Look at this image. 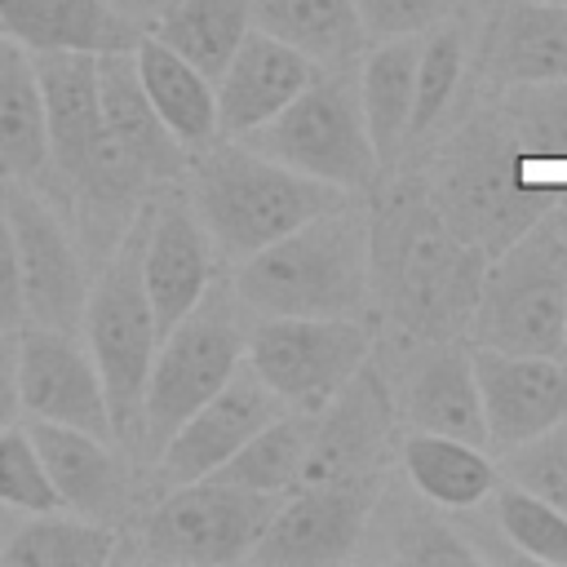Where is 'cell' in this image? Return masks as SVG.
I'll return each mask as SVG.
<instances>
[{"mask_svg": "<svg viewBox=\"0 0 567 567\" xmlns=\"http://www.w3.org/2000/svg\"><path fill=\"white\" fill-rule=\"evenodd\" d=\"M372 297L416 341H456L470 332L487 252L461 239L439 213L430 186L403 182L368 217Z\"/></svg>", "mask_w": 567, "mask_h": 567, "instance_id": "cell-1", "label": "cell"}, {"mask_svg": "<svg viewBox=\"0 0 567 567\" xmlns=\"http://www.w3.org/2000/svg\"><path fill=\"white\" fill-rule=\"evenodd\" d=\"M186 177H190L186 199L199 213L217 257L230 266L248 261L252 252L297 230L301 221L354 199L328 182H315L261 155L244 137H217L190 151Z\"/></svg>", "mask_w": 567, "mask_h": 567, "instance_id": "cell-2", "label": "cell"}, {"mask_svg": "<svg viewBox=\"0 0 567 567\" xmlns=\"http://www.w3.org/2000/svg\"><path fill=\"white\" fill-rule=\"evenodd\" d=\"M230 288L252 319H270V315L363 319L372 301L368 213L350 199L341 208L301 221L297 230L279 235L275 244L239 261Z\"/></svg>", "mask_w": 567, "mask_h": 567, "instance_id": "cell-3", "label": "cell"}, {"mask_svg": "<svg viewBox=\"0 0 567 567\" xmlns=\"http://www.w3.org/2000/svg\"><path fill=\"white\" fill-rule=\"evenodd\" d=\"M527 168L532 159L523 155L501 115L470 120L439 155L430 195L447 226L474 248H483L487 261L501 257L558 204L549 186L527 182Z\"/></svg>", "mask_w": 567, "mask_h": 567, "instance_id": "cell-4", "label": "cell"}, {"mask_svg": "<svg viewBox=\"0 0 567 567\" xmlns=\"http://www.w3.org/2000/svg\"><path fill=\"white\" fill-rule=\"evenodd\" d=\"M142 235H146V208L133 217L124 239L97 261L89 279V297H84V319H80V337L106 385L115 439L128 443L133 452H137V430H142L146 372L159 346V328H155L151 297L142 284Z\"/></svg>", "mask_w": 567, "mask_h": 567, "instance_id": "cell-5", "label": "cell"}, {"mask_svg": "<svg viewBox=\"0 0 567 567\" xmlns=\"http://www.w3.org/2000/svg\"><path fill=\"white\" fill-rule=\"evenodd\" d=\"M244 319L248 310L239 306L235 288L213 284L204 301L159 337L151 372H146L142 430H137V452L146 461H155L168 434L235 377V368L248 354Z\"/></svg>", "mask_w": 567, "mask_h": 567, "instance_id": "cell-6", "label": "cell"}, {"mask_svg": "<svg viewBox=\"0 0 567 567\" xmlns=\"http://www.w3.org/2000/svg\"><path fill=\"white\" fill-rule=\"evenodd\" d=\"M567 230L549 213L487 261L478 306L470 315L474 346L514 354H567Z\"/></svg>", "mask_w": 567, "mask_h": 567, "instance_id": "cell-7", "label": "cell"}, {"mask_svg": "<svg viewBox=\"0 0 567 567\" xmlns=\"http://www.w3.org/2000/svg\"><path fill=\"white\" fill-rule=\"evenodd\" d=\"M244 142L354 199L368 195L385 173L372 151L359 93L341 75H315L270 124H261Z\"/></svg>", "mask_w": 567, "mask_h": 567, "instance_id": "cell-8", "label": "cell"}, {"mask_svg": "<svg viewBox=\"0 0 567 567\" xmlns=\"http://www.w3.org/2000/svg\"><path fill=\"white\" fill-rule=\"evenodd\" d=\"M248 368L292 412H323L372 359V332L346 315H270L248 323Z\"/></svg>", "mask_w": 567, "mask_h": 567, "instance_id": "cell-9", "label": "cell"}, {"mask_svg": "<svg viewBox=\"0 0 567 567\" xmlns=\"http://www.w3.org/2000/svg\"><path fill=\"white\" fill-rule=\"evenodd\" d=\"M279 501L284 496L252 492L217 474L173 483L142 523L146 554L164 563H195V567L244 563L261 540L266 523L275 518Z\"/></svg>", "mask_w": 567, "mask_h": 567, "instance_id": "cell-10", "label": "cell"}, {"mask_svg": "<svg viewBox=\"0 0 567 567\" xmlns=\"http://www.w3.org/2000/svg\"><path fill=\"white\" fill-rule=\"evenodd\" d=\"M0 199L13 226L18 279H22V328H62L80 332L84 297H89V261L58 217V208L31 182H0Z\"/></svg>", "mask_w": 567, "mask_h": 567, "instance_id": "cell-11", "label": "cell"}, {"mask_svg": "<svg viewBox=\"0 0 567 567\" xmlns=\"http://www.w3.org/2000/svg\"><path fill=\"white\" fill-rule=\"evenodd\" d=\"M377 509V478L301 483L279 501L248 563L261 567H328L354 558Z\"/></svg>", "mask_w": 567, "mask_h": 567, "instance_id": "cell-12", "label": "cell"}, {"mask_svg": "<svg viewBox=\"0 0 567 567\" xmlns=\"http://www.w3.org/2000/svg\"><path fill=\"white\" fill-rule=\"evenodd\" d=\"M18 394L22 412L35 421L115 439L106 385L80 332L18 328Z\"/></svg>", "mask_w": 567, "mask_h": 567, "instance_id": "cell-13", "label": "cell"}, {"mask_svg": "<svg viewBox=\"0 0 567 567\" xmlns=\"http://www.w3.org/2000/svg\"><path fill=\"white\" fill-rule=\"evenodd\" d=\"M284 412L279 394L248 368V359L235 368V377L208 399L199 403L173 434L168 443L155 452V470L164 478V487L173 483H190V478H208L217 474L261 425H270Z\"/></svg>", "mask_w": 567, "mask_h": 567, "instance_id": "cell-14", "label": "cell"}, {"mask_svg": "<svg viewBox=\"0 0 567 567\" xmlns=\"http://www.w3.org/2000/svg\"><path fill=\"white\" fill-rule=\"evenodd\" d=\"M142 284L159 337L186 319L217 284V248L186 195H151L142 235Z\"/></svg>", "mask_w": 567, "mask_h": 567, "instance_id": "cell-15", "label": "cell"}, {"mask_svg": "<svg viewBox=\"0 0 567 567\" xmlns=\"http://www.w3.org/2000/svg\"><path fill=\"white\" fill-rule=\"evenodd\" d=\"M390 439H394V394L385 390L381 372L368 359L350 377V385L315 416L301 483L377 478V470L390 456Z\"/></svg>", "mask_w": 567, "mask_h": 567, "instance_id": "cell-16", "label": "cell"}, {"mask_svg": "<svg viewBox=\"0 0 567 567\" xmlns=\"http://www.w3.org/2000/svg\"><path fill=\"white\" fill-rule=\"evenodd\" d=\"M487 416V443L514 447L567 416V354H514L470 346Z\"/></svg>", "mask_w": 567, "mask_h": 567, "instance_id": "cell-17", "label": "cell"}, {"mask_svg": "<svg viewBox=\"0 0 567 567\" xmlns=\"http://www.w3.org/2000/svg\"><path fill=\"white\" fill-rule=\"evenodd\" d=\"M319 75V62L292 49L288 40L248 27L230 62L217 71V133L221 137H248L261 124H270L310 80Z\"/></svg>", "mask_w": 567, "mask_h": 567, "instance_id": "cell-18", "label": "cell"}, {"mask_svg": "<svg viewBox=\"0 0 567 567\" xmlns=\"http://www.w3.org/2000/svg\"><path fill=\"white\" fill-rule=\"evenodd\" d=\"M97 84H102V133L155 182L168 186L177 177H186L190 151L173 137V128L159 120V111L151 106L137 66H133V49L124 53H102L97 58Z\"/></svg>", "mask_w": 567, "mask_h": 567, "instance_id": "cell-19", "label": "cell"}, {"mask_svg": "<svg viewBox=\"0 0 567 567\" xmlns=\"http://www.w3.org/2000/svg\"><path fill=\"white\" fill-rule=\"evenodd\" d=\"M399 412L412 430L452 434V439L487 447V416H483V399L474 381V359L456 341H430V350L412 359L403 377Z\"/></svg>", "mask_w": 567, "mask_h": 567, "instance_id": "cell-20", "label": "cell"}, {"mask_svg": "<svg viewBox=\"0 0 567 567\" xmlns=\"http://www.w3.org/2000/svg\"><path fill=\"white\" fill-rule=\"evenodd\" d=\"M49 128V173L66 186L102 137L97 53H35Z\"/></svg>", "mask_w": 567, "mask_h": 567, "instance_id": "cell-21", "label": "cell"}, {"mask_svg": "<svg viewBox=\"0 0 567 567\" xmlns=\"http://www.w3.org/2000/svg\"><path fill=\"white\" fill-rule=\"evenodd\" d=\"M27 430L40 447V461L53 478V492H58L62 509L115 523V514L128 501V474H124V461L111 452V439L75 430V425L35 421V416H31Z\"/></svg>", "mask_w": 567, "mask_h": 567, "instance_id": "cell-22", "label": "cell"}, {"mask_svg": "<svg viewBox=\"0 0 567 567\" xmlns=\"http://www.w3.org/2000/svg\"><path fill=\"white\" fill-rule=\"evenodd\" d=\"M0 31L31 53H124L142 27L120 18L106 0H0Z\"/></svg>", "mask_w": 567, "mask_h": 567, "instance_id": "cell-23", "label": "cell"}, {"mask_svg": "<svg viewBox=\"0 0 567 567\" xmlns=\"http://www.w3.org/2000/svg\"><path fill=\"white\" fill-rule=\"evenodd\" d=\"M44 173H49V128H44L35 53L0 31V177L35 186Z\"/></svg>", "mask_w": 567, "mask_h": 567, "instance_id": "cell-24", "label": "cell"}, {"mask_svg": "<svg viewBox=\"0 0 567 567\" xmlns=\"http://www.w3.org/2000/svg\"><path fill=\"white\" fill-rule=\"evenodd\" d=\"M133 66H137V80H142L151 106L159 111V120L173 128V137L186 151H199L221 137L217 133V93L199 66H190L182 53H173L151 31H142V40L133 44Z\"/></svg>", "mask_w": 567, "mask_h": 567, "instance_id": "cell-25", "label": "cell"}, {"mask_svg": "<svg viewBox=\"0 0 567 567\" xmlns=\"http://www.w3.org/2000/svg\"><path fill=\"white\" fill-rule=\"evenodd\" d=\"M399 461H403L412 487L439 509H474L501 483L496 461L478 443H465L452 434L408 430L399 443Z\"/></svg>", "mask_w": 567, "mask_h": 567, "instance_id": "cell-26", "label": "cell"}, {"mask_svg": "<svg viewBox=\"0 0 567 567\" xmlns=\"http://www.w3.org/2000/svg\"><path fill=\"white\" fill-rule=\"evenodd\" d=\"M416 53L421 35H399V40H377L372 53L359 66V111L372 137V151L381 168L399 159L408 146V124H412V93H416Z\"/></svg>", "mask_w": 567, "mask_h": 567, "instance_id": "cell-27", "label": "cell"}, {"mask_svg": "<svg viewBox=\"0 0 567 567\" xmlns=\"http://www.w3.org/2000/svg\"><path fill=\"white\" fill-rule=\"evenodd\" d=\"M492 75L505 89L567 80V4L514 0L492 40Z\"/></svg>", "mask_w": 567, "mask_h": 567, "instance_id": "cell-28", "label": "cell"}, {"mask_svg": "<svg viewBox=\"0 0 567 567\" xmlns=\"http://www.w3.org/2000/svg\"><path fill=\"white\" fill-rule=\"evenodd\" d=\"M120 549L115 523L84 518L71 509L49 514H22L13 536L0 549V563L9 567H102Z\"/></svg>", "mask_w": 567, "mask_h": 567, "instance_id": "cell-29", "label": "cell"}, {"mask_svg": "<svg viewBox=\"0 0 567 567\" xmlns=\"http://www.w3.org/2000/svg\"><path fill=\"white\" fill-rule=\"evenodd\" d=\"M248 27L252 0H173L164 18L151 27V35L182 53L190 66H199L208 80H217V71L230 62Z\"/></svg>", "mask_w": 567, "mask_h": 567, "instance_id": "cell-30", "label": "cell"}, {"mask_svg": "<svg viewBox=\"0 0 567 567\" xmlns=\"http://www.w3.org/2000/svg\"><path fill=\"white\" fill-rule=\"evenodd\" d=\"M252 27L288 40L319 66H337L363 44L354 0H252Z\"/></svg>", "mask_w": 567, "mask_h": 567, "instance_id": "cell-31", "label": "cell"}, {"mask_svg": "<svg viewBox=\"0 0 567 567\" xmlns=\"http://www.w3.org/2000/svg\"><path fill=\"white\" fill-rule=\"evenodd\" d=\"M315 416L319 412H292L284 408L270 425H261L221 470L217 478L252 487V492H270V496H288L301 483V465L310 452V434H315Z\"/></svg>", "mask_w": 567, "mask_h": 567, "instance_id": "cell-32", "label": "cell"}, {"mask_svg": "<svg viewBox=\"0 0 567 567\" xmlns=\"http://www.w3.org/2000/svg\"><path fill=\"white\" fill-rule=\"evenodd\" d=\"M496 115L523 146V155L536 159H567V80L545 84H509Z\"/></svg>", "mask_w": 567, "mask_h": 567, "instance_id": "cell-33", "label": "cell"}, {"mask_svg": "<svg viewBox=\"0 0 567 567\" xmlns=\"http://www.w3.org/2000/svg\"><path fill=\"white\" fill-rule=\"evenodd\" d=\"M496 523H501V536L536 558V563H549V567H567V514L549 501H540L536 492L518 487V483H501L496 492Z\"/></svg>", "mask_w": 567, "mask_h": 567, "instance_id": "cell-34", "label": "cell"}, {"mask_svg": "<svg viewBox=\"0 0 567 567\" xmlns=\"http://www.w3.org/2000/svg\"><path fill=\"white\" fill-rule=\"evenodd\" d=\"M465 71V40L452 22H439L421 35V53H416V93H412V124H408V142H416L421 133H430L439 124V115L452 106L456 84Z\"/></svg>", "mask_w": 567, "mask_h": 567, "instance_id": "cell-35", "label": "cell"}, {"mask_svg": "<svg viewBox=\"0 0 567 567\" xmlns=\"http://www.w3.org/2000/svg\"><path fill=\"white\" fill-rule=\"evenodd\" d=\"M0 505H9L13 514H49L62 509L53 478L40 461V447L31 439L27 425H4L0 430Z\"/></svg>", "mask_w": 567, "mask_h": 567, "instance_id": "cell-36", "label": "cell"}, {"mask_svg": "<svg viewBox=\"0 0 567 567\" xmlns=\"http://www.w3.org/2000/svg\"><path fill=\"white\" fill-rule=\"evenodd\" d=\"M505 478L567 514V416L536 439L505 447Z\"/></svg>", "mask_w": 567, "mask_h": 567, "instance_id": "cell-37", "label": "cell"}, {"mask_svg": "<svg viewBox=\"0 0 567 567\" xmlns=\"http://www.w3.org/2000/svg\"><path fill=\"white\" fill-rule=\"evenodd\" d=\"M394 558L399 563H416V567H461V563H478V549L443 518H434L430 509H399L394 518Z\"/></svg>", "mask_w": 567, "mask_h": 567, "instance_id": "cell-38", "label": "cell"}, {"mask_svg": "<svg viewBox=\"0 0 567 567\" xmlns=\"http://www.w3.org/2000/svg\"><path fill=\"white\" fill-rule=\"evenodd\" d=\"M447 0H354L363 40H399V35H425L443 22Z\"/></svg>", "mask_w": 567, "mask_h": 567, "instance_id": "cell-39", "label": "cell"}, {"mask_svg": "<svg viewBox=\"0 0 567 567\" xmlns=\"http://www.w3.org/2000/svg\"><path fill=\"white\" fill-rule=\"evenodd\" d=\"M27 323L22 315V279H18V248H13V226L0 199V332H18Z\"/></svg>", "mask_w": 567, "mask_h": 567, "instance_id": "cell-40", "label": "cell"}, {"mask_svg": "<svg viewBox=\"0 0 567 567\" xmlns=\"http://www.w3.org/2000/svg\"><path fill=\"white\" fill-rule=\"evenodd\" d=\"M22 416L18 394V332H0V430Z\"/></svg>", "mask_w": 567, "mask_h": 567, "instance_id": "cell-41", "label": "cell"}, {"mask_svg": "<svg viewBox=\"0 0 567 567\" xmlns=\"http://www.w3.org/2000/svg\"><path fill=\"white\" fill-rule=\"evenodd\" d=\"M120 18H128L133 27H142V31H151L159 18H164V9L173 4V0H106Z\"/></svg>", "mask_w": 567, "mask_h": 567, "instance_id": "cell-42", "label": "cell"}, {"mask_svg": "<svg viewBox=\"0 0 567 567\" xmlns=\"http://www.w3.org/2000/svg\"><path fill=\"white\" fill-rule=\"evenodd\" d=\"M18 518H22V514H13L9 505H0V549H4V540L13 536V527H18Z\"/></svg>", "mask_w": 567, "mask_h": 567, "instance_id": "cell-43", "label": "cell"}, {"mask_svg": "<svg viewBox=\"0 0 567 567\" xmlns=\"http://www.w3.org/2000/svg\"><path fill=\"white\" fill-rule=\"evenodd\" d=\"M563 346H567V319H563Z\"/></svg>", "mask_w": 567, "mask_h": 567, "instance_id": "cell-44", "label": "cell"}, {"mask_svg": "<svg viewBox=\"0 0 567 567\" xmlns=\"http://www.w3.org/2000/svg\"><path fill=\"white\" fill-rule=\"evenodd\" d=\"M558 4H567V0H558Z\"/></svg>", "mask_w": 567, "mask_h": 567, "instance_id": "cell-45", "label": "cell"}]
</instances>
